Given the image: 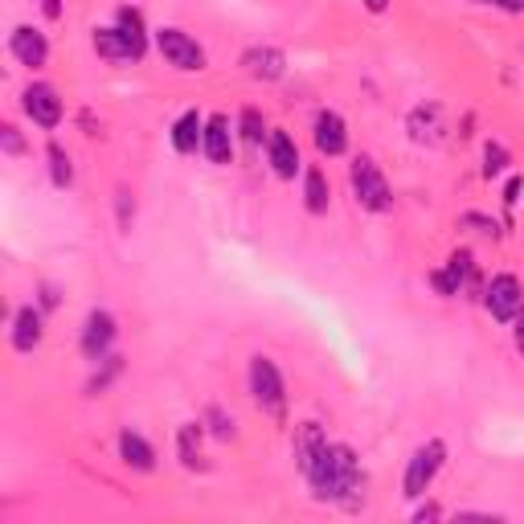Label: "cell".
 <instances>
[{"label": "cell", "instance_id": "6da1fadb", "mask_svg": "<svg viewBox=\"0 0 524 524\" xmlns=\"http://www.w3.org/2000/svg\"><path fill=\"white\" fill-rule=\"evenodd\" d=\"M303 475H308L316 500H348L361 488V459L344 443H324V451L308 463Z\"/></svg>", "mask_w": 524, "mask_h": 524}, {"label": "cell", "instance_id": "7a4b0ae2", "mask_svg": "<svg viewBox=\"0 0 524 524\" xmlns=\"http://www.w3.org/2000/svg\"><path fill=\"white\" fill-rule=\"evenodd\" d=\"M443 463H447V443H443V439H430V443H422V447L410 455V463H406V475H402V496H406V500H422V496L430 492L434 479H439Z\"/></svg>", "mask_w": 524, "mask_h": 524}, {"label": "cell", "instance_id": "3957f363", "mask_svg": "<svg viewBox=\"0 0 524 524\" xmlns=\"http://www.w3.org/2000/svg\"><path fill=\"white\" fill-rule=\"evenodd\" d=\"M348 185H353V197H357L361 209H369V213H389L393 209V193H389L373 156L353 160V168H348Z\"/></svg>", "mask_w": 524, "mask_h": 524}, {"label": "cell", "instance_id": "277c9868", "mask_svg": "<svg viewBox=\"0 0 524 524\" xmlns=\"http://www.w3.org/2000/svg\"><path fill=\"white\" fill-rule=\"evenodd\" d=\"M250 393H254V402L267 410L271 418L287 414V389H283V377H279V369H275L271 357H254L250 361Z\"/></svg>", "mask_w": 524, "mask_h": 524}, {"label": "cell", "instance_id": "5b68a950", "mask_svg": "<svg viewBox=\"0 0 524 524\" xmlns=\"http://www.w3.org/2000/svg\"><path fill=\"white\" fill-rule=\"evenodd\" d=\"M430 283H434V291L439 295H479L484 287H479V271H475V258H471V250H455L451 258H447V267L443 271H434L430 275Z\"/></svg>", "mask_w": 524, "mask_h": 524}, {"label": "cell", "instance_id": "8992f818", "mask_svg": "<svg viewBox=\"0 0 524 524\" xmlns=\"http://www.w3.org/2000/svg\"><path fill=\"white\" fill-rule=\"evenodd\" d=\"M156 50L164 54L168 66H177V70H185V74L205 70V50L197 46V41H193L185 29H177V25L156 29Z\"/></svg>", "mask_w": 524, "mask_h": 524}, {"label": "cell", "instance_id": "52a82bcc", "mask_svg": "<svg viewBox=\"0 0 524 524\" xmlns=\"http://www.w3.org/2000/svg\"><path fill=\"white\" fill-rule=\"evenodd\" d=\"M484 308L492 312V320L500 324H512L524 308V287L516 275H496L488 287H484Z\"/></svg>", "mask_w": 524, "mask_h": 524}, {"label": "cell", "instance_id": "ba28073f", "mask_svg": "<svg viewBox=\"0 0 524 524\" xmlns=\"http://www.w3.org/2000/svg\"><path fill=\"white\" fill-rule=\"evenodd\" d=\"M115 336H119L115 316L95 308L91 316L82 320V336H78L82 357H86V361H103V357H111V344H115Z\"/></svg>", "mask_w": 524, "mask_h": 524}, {"label": "cell", "instance_id": "9c48e42d", "mask_svg": "<svg viewBox=\"0 0 524 524\" xmlns=\"http://www.w3.org/2000/svg\"><path fill=\"white\" fill-rule=\"evenodd\" d=\"M406 131L410 140L422 144V148H439L447 140V111L439 103H418L410 115H406Z\"/></svg>", "mask_w": 524, "mask_h": 524}, {"label": "cell", "instance_id": "30bf717a", "mask_svg": "<svg viewBox=\"0 0 524 524\" xmlns=\"http://www.w3.org/2000/svg\"><path fill=\"white\" fill-rule=\"evenodd\" d=\"M21 107L37 127H46V131L62 123V99H58V91L50 82H29L25 95H21Z\"/></svg>", "mask_w": 524, "mask_h": 524}, {"label": "cell", "instance_id": "8fae6325", "mask_svg": "<svg viewBox=\"0 0 524 524\" xmlns=\"http://www.w3.org/2000/svg\"><path fill=\"white\" fill-rule=\"evenodd\" d=\"M9 50H13V58H17L21 66H29V70H37V66L50 62V41H46V33L33 29V25H17V29L9 33Z\"/></svg>", "mask_w": 524, "mask_h": 524}, {"label": "cell", "instance_id": "7c38bea8", "mask_svg": "<svg viewBox=\"0 0 524 524\" xmlns=\"http://www.w3.org/2000/svg\"><path fill=\"white\" fill-rule=\"evenodd\" d=\"M95 54L107 62H140L148 50L136 46L119 25H107V29H95Z\"/></svg>", "mask_w": 524, "mask_h": 524}, {"label": "cell", "instance_id": "4fadbf2b", "mask_svg": "<svg viewBox=\"0 0 524 524\" xmlns=\"http://www.w3.org/2000/svg\"><path fill=\"white\" fill-rule=\"evenodd\" d=\"M242 70L254 82H279L287 74V54L275 50V46H254V50L242 54Z\"/></svg>", "mask_w": 524, "mask_h": 524}, {"label": "cell", "instance_id": "5bb4252c", "mask_svg": "<svg viewBox=\"0 0 524 524\" xmlns=\"http://www.w3.org/2000/svg\"><path fill=\"white\" fill-rule=\"evenodd\" d=\"M312 140H316L320 156H344L348 152V127L336 111H320L316 123H312Z\"/></svg>", "mask_w": 524, "mask_h": 524}, {"label": "cell", "instance_id": "9a60e30c", "mask_svg": "<svg viewBox=\"0 0 524 524\" xmlns=\"http://www.w3.org/2000/svg\"><path fill=\"white\" fill-rule=\"evenodd\" d=\"M201 152L209 156V164H230L234 160V127L230 115H209L205 119V144Z\"/></svg>", "mask_w": 524, "mask_h": 524}, {"label": "cell", "instance_id": "2e32d148", "mask_svg": "<svg viewBox=\"0 0 524 524\" xmlns=\"http://www.w3.org/2000/svg\"><path fill=\"white\" fill-rule=\"evenodd\" d=\"M267 160H271V168H275V177L279 181H295V172H299V148H295V140L287 136V131H271L267 136Z\"/></svg>", "mask_w": 524, "mask_h": 524}, {"label": "cell", "instance_id": "e0dca14e", "mask_svg": "<svg viewBox=\"0 0 524 524\" xmlns=\"http://www.w3.org/2000/svg\"><path fill=\"white\" fill-rule=\"evenodd\" d=\"M41 324H46V316H41V308H33V303L13 316V348L17 353H33V348L41 344V336H46Z\"/></svg>", "mask_w": 524, "mask_h": 524}, {"label": "cell", "instance_id": "ac0fdd59", "mask_svg": "<svg viewBox=\"0 0 524 524\" xmlns=\"http://www.w3.org/2000/svg\"><path fill=\"white\" fill-rule=\"evenodd\" d=\"M324 443H328V434H324L320 422H299V426H295V443H291V451H295L299 471H308V463L324 451Z\"/></svg>", "mask_w": 524, "mask_h": 524}, {"label": "cell", "instance_id": "d6986e66", "mask_svg": "<svg viewBox=\"0 0 524 524\" xmlns=\"http://www.w3.org/2000/svg\"><path fill=\"white\" fill-rule=\"evenodd\" d=\"M201 144H205V119H201V111H185L172 123V148L181 156H193Z\"/></svg>", "mask_w": 524, "mask_h": 524}, {"label": "cell", "instance_id": "ffe728a7", "mask_svg": "<svg viewBox=\"0 0 524 524\" xmlns=\"http://www.w3.org/2000/svg\"><path fill=\"white\" fill-rule=\"evenodd\" d=\"M119 459H123L131 471H152V467H156V451L148 447L144 434H136V430H123V434H119Z\"/></svg>", "mask_w": 524, "mask_h": 524}, {"label": "cell", "instance_id": "44dd1931", "mask_svg": "<svg viewBox=\"0 0 524 524\" xmlns=\"http://www.w3.org/2000/svg\"><path fill=\"white\" fill-rule=\"evenodd\" d=\"M303 205H308V213H328L332 185L324 177V168H308V172H303Z\"/></svg>", "mask_w": 524, "mask_h": 524}, {"label": "cell", "instance_id": "7402d4cb", "mask_svg": "<svg viewBox=\"0 0 524 524\" xmlns=\"http://www.w3.org/2000/svg\"><path fill=\"white\" fill-rule=\"evenodd\" d=\"M46 160H50V181H54V189H70V185H74L70 152H66L62 144H50V148H46Z\"/></svg>", "mask_w": 524, "mask_h": 524}, {"label": "cell", "instance_id": "603a6c76", "mask_svg": "<svg viewBox=\"0 0 524 524\" xmlns=\"http://www.w3.org/2000/svg\"><path fill=\"white\" fill-rule=\"evenodd\" d=\"M177 451H181L185 467H201V426L197 422H185L177 430Z\"/></svg>", "mask_w": 524, "mask_h": 524}, {"label": "cell", "instance_id": "cb8c5ba5", "mask_svg": "<svg viewBox=\"0 0 524 524\" xmlns=\"http://www.w3.org/2000/svg\"><path fill=\"white\" fill-rule=\"evenodd\" d=\"M238 131H242V140H246L250 148H262V140L271 136V131H267V119H262L254 107H246V111L238 115Z\"/></svg>", "mask_w": 524, "mask_h": 524}, {"label": "cell", "instance_id": "d4e9b609", "mask_svg": "<svg viewBox=\"0 0 524 524\" xmlns=\"http://www.w3.org/2000/svg\"><path fill=\"white\" fill-rule=\"evenodd\" d=\"M115 25L136 41V46H144L148 50V33H144V17H140V9H131V5H123L119 13H115Z\"/></svg>", "mask_w": 524, "mask_h": 524}, {"label": "cell", "instance_id": "484cf974", "mask_svg": "<svg viewBox=\"0 0 524 524\" xmlns=\"http://www.w3.org/2000/svg\"><path fill=\"white\" fill-rule=\"evenodd\" d=\"M508 164H512L508 148H504V144H496V140H488V144H484V177H488V181L504 177V172H508Z\"/></svg>", "mask_w": 524, "mask_h": 524}, {"label": "cell", "instance_id": "4316f807", "mask_svg": "<svg viewBox=\"0 0 524 524\" xmlns=\"http://www.w3.org/2000/svg\"><path fill=\"white\" fill-rule=\"evenodd\" d=\"M459 226H467V230H475V234H484V238H496V234H500V226L492 222V217H484V213H463Z\"/></svg>", "mask_w": 524, "mask_h": 524}, {"label": "cell", "instance_id": "83f0119b", "mask_svg": "<svg viewBox=\"0 0 524 524\" xmlns=\"http://www.w3.org/2000/svg\"><path fill=\"white\" fill-rule=\"evenodd\" d=\"M115 197H119V201H115V205H119V230L131 234V222H136V197H131L127 189H119Z\"/></svg>", "mask_w": 524, "mask_h": 524}, {"label": "cell", "instance_id": "f1b7e54d", "mask_svg": "<svg viewBox=\"0 0 524 524\" xmlns=\"http://www.w3.org/2000/svg\"><path fill=\"white\" fill-rule=\"evenodd\" d=\"M103 361H107V369H103V373H95V377H91V385H86L91 393H103V389L119 377V369H123V361H119V357H103Z\"/></svg>", "mask_w": 524, "mask_h": 524}, {"label": "cell", "instance_id": "f546056e", "mask_svg": "<svg viewBox=\"0 0 524 524\" xmlns=\"http://www.w3.org/2000/svg\"><path fill=\"white\" fill-rule=\"evenodd\" d=\"M0 144H5V152H9V156H21V152H25V140L17 136V127H13V123L0 127Z\"/></svg>", "mask_w": 524, "mask_h": 524}, {"label": "cell", "instance_id": "4dcf8cb0", "mask_svg": "<svg viewBox=\"0 0 524 524\" xmlns=\"http://www.w3.org/2000/svg\"><path fill=\"white\" fill-rule=\"evenodd\" d=\"M209 422H213V434H217V439H230V434H234V422H230L222 410H217V406H209Z\"/></svg>", "mask_w": 524, "mask_h": 524}, {"label": "cell", "instance_id": "1f68e13d", "mask_svg": "<svg viewBox=\"0 0 524 524\" xmlns=\"http://www.w3.org/2000/svg\"><path fill=\"white\" fill-rule=\"evenodd\" d=\"M475 5H496L504 13H524V0H475Z\"/></svg>", "mask_w": 524, "mask_h": 524}, {"label": "cell", "instance_id": "d6a6232c", "mask_svg": "<svg viewBox=\"0 0 524 524\" xmlns=\"http://www.w3.org/2000/svg\"><path fill=\"white\" fill-rule=\"evenodd\" d=\"M520 189H524V181H520V177H512V181H508V189H504V205H516V201H520Z\"/></svg>", "mask_w": 524, "mask_h": 524}, {"label": "cell", "instance_id": "836d02e7", "mask_svg": "<svg viewBox=\"0 0 524 524\" xmlns=\"http://www.w3.org/2000/svg\"><path fill=\"white\" fill-rule=\"evenodd\" d=\"M443 516V508L439 504H422L418 512H414V520H439Z\"/></svg>", "mask_w": 524, "mask_h": 524}, {"label": "cell", "instance_id": "e575fe53", "mask_svg": "<svg viewBox=\"0 0 524 524\" xmlns=\"http://www.w3.org/2000/svg\"><path fill=\"white\" fill-rule=\"evenodd\" d=\"M41 13H46L50 21H58L62 17V0H41Z\"/></svg>", "mask_w": 524, "mask_h": 524}, {"label": "cell", "instance_id": "d590c367", "mask_svg": "<svg viewBox=\"0 0 524 524\" xmlns=\"http://www.w3.org/2000/svg\"><path fill=\"white\" fill-rule=\"evenodd\" d=\"M512 324H516V348H520V353H524V308H520V316H516Z\"/></svg>", "mask_w": 524, "mask_h": 524}, {"label": "cell", "instance_id": "8d00e7d4", "mask_svg": "<svg viewBox=\"0 0 524 524\" xmlns=\"http://www.w3.org/2000/svg\"><path fill=\"white\" fill-rule=\"evenodd\" d=\"M58 303V295H54V287H41V308H54Z\"/></svg>", "mask_w": 524, "mask_h": 524}, {"label": "cell", "instance_id": "74e56055", "mask_svg": "<svg viewBox=\"0 0 524 524\" xmlns=\"http://www.w3.org/2000/svg\"><path fill=\"white\" fill-rule=\"evenodd\" d=\"M365 9H369V13H385L389 0H365Z\"/></svg>", "mask_w": 524, "mask_h": 524}]
</instances>
